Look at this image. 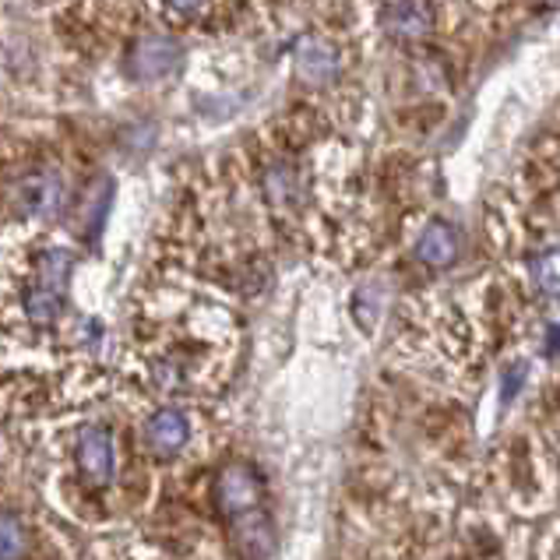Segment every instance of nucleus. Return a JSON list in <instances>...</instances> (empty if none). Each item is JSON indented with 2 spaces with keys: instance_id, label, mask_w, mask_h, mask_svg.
I'll return each instance as SVG.
<instances>
[{
  "instance_id": "nucleus-7",
  "label": "nucleus",
  "mask_w": 560,
  "mask_h": 560,
  "mask_svg": "<svg viewBox=\"0 0 560 560\" xmlns=\"http://www.w3.org/2000/svg\"><path fill=\"white\" fill-rule=\"evenodd\" d=\"M384 28L392 32L395 39H423L434 28V4L430 0H395V4L384 11Z\"/></svg>"
},
{
  "instance_id": "nucleus-9",
  "label": "nucleus",
  "mask_w": 560,
  "mask_h": 560,
  "mask_svg": "<svg viewBox=\"0 0 560 560\" xmlns=\"http://www.w3.org/2000/svg\"><path fill=\"white\" fill-rule=\"evenodd\" d=\"M187 434H190V427H187V416L180 409H159L145 423V438L152 444V452H159V455L180 452V447L187 444Z\"/></svg>"
},
{
  "instance_id": "nucleus-13",
  "label": "nucleus",
  "mask_w": 560,
  "mask_h": 560,
  "mask_svg": "<svg viewBox=\"0 0 560 560\" xmlns=\"http://www.w3.org/2000/svg\"><path fill=\"white\" fill-rule=\"evenodd\" d=\"M166 4L173 8V11H180V14H198L208 0H166Z\"/></svg>"
},
{
  "instance_id": "nucleus-5",
  "label": "nucleus",
  "mask_w": 560,
  "mask_h": 560,
  "mask_svg": "<svg viewBox=\"0 0 560 560\" xmlns=\"http://www.w3.org/2000/svg\"><path fill=\"white\" fill-rule=\"evenodd\" d=\"M78 469L95 487H106L117 472V452H114V438H109L106 427H85L82 438H78Z\"/></svg>"
},
{
  "instance_id": "nucleus-10",
  "label": "nucleus",
  "mask_w": 560,
  "mask_h": 560,
  "mask_svg": "<svg viewBox=\"0 0 560 560\" xmlns=\"http://www.w3.org/2000/svg\"><path fill=\"white\" fill-rule=\"evenodd\" d=\"M416 258L430 268H447L458 258V233L447 222H430L416 240Z\"/></svg>"
},
{
  "instance_id": "nucleus-8",
  "label": "nucleus",
  "mask_w": 560,
  "mask_h": 560,
  "mask_svg": "<svg viewBox=\"0 0 560 560\" xmlns=\"http://www.w3.org/2000/svg\"><path fill=\"white\" fill-rule=\"evenodd\" d=\"M339 68H342V60H339V54H335L331 43L307 36L296 46V71H300L303 82L328 85V82L339 78Z\"/></svg>"
},
{
  "instance_id": "nucleus-3",
  "label": "nucleus",
  "mask_w": 560,
  "mask_h": 560,
  "mask_svg": "<svg viewBox=\"0 0 560 560\" xmlns=\"http://www.w3.org/2000/svg\"><path fill=\"white\" fill-rule=\"evenodd\" d=\"M184 63V46L170 36H141L131 46V57H127V71H131L135 82H163L173 78Z\"/></svg>"
},
{
  "instance_id": "nucleus-2",
  "label": "nucleus",
  "mask_w": 560,
  "mask_h": 560,
  "mask_svg": "<svg viewBox=\"0 0 560 560\" xmlns=\"http://www.w3.org/2000/svg\"><path fill=\"white\" fill-rule=\"evenodd\" d=\"M215 508L222 511V518L233 522L240 515L265 508V483L247 462H230L215 476Z\"/></svg>"
},
{
  "instance_id": "nucleus-6",
  "label": "nucleus",
  "mask_w": 560,
  "mask_h": 560,
  "mask_svg": "<svg viewBox=\"0 0 560 560\" xmlns=\"http://www.w3.org/2000/svg\"><path fill=\"white\" fill-rule=\"evenodd\" d=\"M226 525H230V539H233V550L240 560H268L271 557L276 529H271V518L265 508L250 511V515H240Z\"/></svg>"
},
{
  "instance_id": "nucleus-12",
  "label": "nucleus",
  "mask_w": 560,
  "mask_h": 560,
  "mask_svg": "<svg viewBox=\"0 0 560 560\" xmlns=\"http://www.w3.org/2000/svg\"><path fill=\"white\" fill-rule=\"evenodd\" d=\"M25 550V533L19 529V522L0 518V560H14Z\"/></svg>"
},
{
  "instance_id": "nucleus-1",
  "label": "nucleus",
  "mask_w": 560,
  "mask_h": 560,
  "mask_svg": "<svg viewBox=\"0 0 560 560\" xmlns=\"http://www.w3.org/2000/svg\"><path fill=\"white\" fill-rule=\"evenodd\" d=\"M71 254L63 247H50L39 254V265H36V276L25 285V314L32 317L36 325H50L54 317L63 311V300H68V282H71Z\"/></svg>"
},
{
  "instance_id": "nucleus-4",
  "label": "nucleus",
  "mask_w": 560,
  "mask_h": 560,
  "mask_svg": "<svg viewBox=\"0 0 560 560\" xmlns=\"http://www.w3.org/2000/svg\"><path fill=\"white\" fill-rule=\"evenodd\" d=\"M63 205V184L54 170H36L22 177L19 190H14V208L25 219H54Z\"/></svg>"
},
{
  "instance_id": "nucleus-11",
  "label": "nucleus",
  "mask_w": 560,
  "mask_h": 560,
  "mask_svg": "<svg viewBox=\"0 0 560 560\" xmlns=\"http://www.w3.org/2000/svg\"><path fill=\"white\" fill-rule=\"evenodd\" d=\"M533 279L539 285V293L547 296H560V247L542 250L533 261Z\"/></svg>"
}]
</instances>
